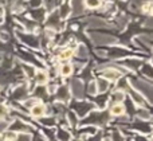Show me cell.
I'll return each instance as SVG.
<instances>
[{"instance_id":"13","label":"cell","mask_w":153,"mask_h":141,"mask_svg":"<svg viewBox=\"0 0 153 141\" xmlns=\"http://www.w3.org/2000/svg\"><path fill=\"white\" fill-rule=\"evenodd\" d=\"M87 50H86V47L85 46H79L78 47V50H76V55L79 56V58H86L87 56Z\"/></svg>"},{"instance_id":"25","label":"cell","mask_w":153,"mask_h":141,"mask_svg":"<svg viewBox=\"0 0 153 141\" xmlns=\"http://www.w3.org/2000/svg\"><path fill=\"white\" fill-rule=\"evenodd\" d=\"M0 141H3V134H0Z\"/></svg>"},{"instance_id":"21","label":"cell","mask_w":153,"mask_h":141,"mask_svg":"<svg viewBox=\"0 0 153 141\" xmlns=\"http://www.w3.org/2000/svg\"><path fill=\"white\" fill-rule=\"evenodd\" d=\"M16 141H30V136H27V134L24 136V134H23V136L18 137V139H16Z\"/></svg>"},{"instance_id":"3","label":"cell","mask_w":153,"mask_h":141,"mask_svg":"<svg viewBox=\"0 0 153 141\" xmlns=\"http://www.w3.org/2000/svg\"><path fill=\"white\" fill-rule=\"evenodd\" d=\"M122 73L120 71V70H117V67L114 69V67H109V69H105L103 70V77H105V79H110V81H116L118 79V78H121Z\"/></svg>"},{"instance_id":"24","label":"cell","mask_w":153,"mask_h":141,"mask_svg":"<svg viewBox=\"0 0 153 141\" xmlns=\"http://www.w3.org/2000/svg\"><path fill=\"white\" fill-rule=\"evenodd\" d=\"M69 117H70V120H71V124L73 125H75V117H74V114H73V113H69Z\"/></svg>"},{"instance_id":"12","label":"cell","mask_w":153,"mask_h":141,"mask_svg":"<svg viewBox=\"0 0 153 141\" xmlns=\"http://www.w3.org/2000/svg\"><path fill=\"white\" fill-rule=\"evenodd\" d=\"M137 114H138V117L143 118V120H149V118H151V113H149L146 109H140V110H137Z\"/></svg>"},{"instance_id":"11","label":"cell","mask_w":153,"mask_h":141,"mask_svg":"<svg viewBox=\"0 0 153 141\" xmlns=\"http://www.w3.org/2000/svg\"><path fill=\"white\" fill-rule=\"evenodd\" d=\"M71 73H73V66L71 65L66 63V65H63V66L61 67V74L63 75V77H69V75H71Z\"/></svg>"},{"instance_id":"1","label":"cell","mask_w":153,"mask_h":141,"mask_svg":"<svg viewBox=\"0 0 153 141\" xmlns=\"http://www.w3.org/2000/svg\"><path fill=\"white\" fill-rule=\"evenodd\" d=\"M133 85L137 88V90L140 93L145 94L148 97V99H152V86L148 82H145V81H133Z\"/></svg>"},{"instance_id":"15","label":"cell","mask_w":153,"mask_h":141,"mask_svg":"<svg viewBox=\"0 0 153 141\" xmlns=\"http://www.w3.org/2000/svg\"><path fill=\"white\" fill-rule=\"evenodd\" d=\"M16 139H18L16 132H7V134H5V140L7 141H16Z\"/></svg>"},{"instance_id":"19","label":"cell","mask_w":153,"mask_h":141,"mask_svg":"<svg viewBox=\"0 0 153 141\" xmlns=\"http://www.w3.org/2000/svg\"><path fill=\"white\" fill-rule=\"evenodd\" d=\"M87 89H89V94H91V96L97 94V85H95V82H90Z\"/></svg>"},{"instance_id":"4","label":"cell","mask_w":153,"mask_h":141,"mask_svg":"<svg viewBox=\"0 0 153 141\" xmlns=\"http://www.w3.org/2000/svg\"><path fill=\"white\" fill-rule=\"evenodd\" d=\"M46 113H47V109L43 104H36L35 106L31 108V114L34 117H43Z\"/></svg>"},{"instance_id":"8","label":"cell","mask_w":153,"mask_h":141,"mask_svg":"<svg viewBox=\"0 0 153 141\" xmlns=\"http://www.w3.org/2000/svg\"><path fill=\"white\" fill-rule=\"evenodd\" d=\"M111 99H113L116 104H121L125 99V93L122 90H116L113 94H111Z\"/></svg>"},{"instance_id":"14","label":"cell","mask_w":153,"mask_h":141,"mask_svg":"<svg viewBox=\"0 0 153 141\" xmlns=\"http://www.w3.org/2000/svg\"><path fill=\"white\" fill-rule=\"evenodd\" d=\"M85 3L89 8H95L101 4V0H85Z\"/></svg>"},{"instance_id":"9","label":"cell","mask_w":153,"mask_h":141,"mask_svg":"<svg viewBox=\"0 0 153 141\" xmlns=\"http://www.w3.org/2000/svg\"><path fill=\"white\" fill-rule=\"evenodd\" d=\"M129 93H130V97H132L138 105H144V97L141 96V94H138L137 91L132 90V89H129Z\"/></svg>"},{"instance_id":"6","label":"cell","mask_w":153,"mask_h":141,"mask_svg":"<svg viewBox=\"0 0 153 141\" xmlns=\"http://www.w3.org/2000/svg\"><path fill=\"white\" fill-rule=\"evenodd\" d=\"M95 85H97V91H100V93H105L109 88V81L105 79V78H100V79L95 82Z\"/></svg>"},{"instance_id":"7","label":"cell","mask_w":153,"mask_h":141,"mask_svg":"<svg viewBox=\"0 0 153 141\" xmlns=\"http://www.w3.org/2000/svg\"><path fill=\"white\" fill-rule=\"evenodd\" d=\"M125 113V108L122 104H114L110 108V114L113 116H122Z\"/></svg>"},{"instance_id":"10","label":"cell","mask_w":153,"mask_h":141,"mask_svg":"<svg viewBox=\"0 0 153 141\" xmlns=\"http://www.w3.org/2000/svg\"><path fill=\"white\" fill-rule=\"evenodd\" d=\"M73 54H74V51H73L71 48H65V50L59 54V59H62V61H69L73 56Z\"/></svg>"},{"instance_id":"2","label":"cell","mask_w":153,"mask_h":141,"mask_svg":"<svg viewBox=\"0 0 153 141\" xmlns=\"http://www.w3.org/2000/svg\"><path fill=\"white\" fill-rule=\"evenodd\" d=\"M71 93L75 98H83V83L79 79H74L71 82Z\"/></svg>"},{"instance_id":"18","label":"cell","mask_w":153,"mask_h":141,"mask_svg":"<svg viewBox=\"0 0 153 141\" xmlns=\"http://www.w3.org/2000/svg\"><path fill=\"white\" fill-rule=\"evenodd\" d=\"M118 88L121 89V90H124V89H129V82H128V79H120L118 81Z\"/></svg>"},{"instance_id":"26","label":"cell","mask_w":153,"mask_h":141,"mask_svg":"<svg viewBox=\"0 0 153 141\" xmlns=\"http://www.w3.org/2000/svg\"><path fill=\"white\" fill-rule=\"evenodd\" d=\"M103 141H111L110 139H105V140H103Z\"/></svg>"},{"instance_id":"17","label":"cell","mask_w":153,"mask_h":141,"mask_svg":"<svg viewBox=\"0 0 153 141\" xmlns=\"http://www.w3.org/2000/svg\"><path fill=\"white\" fill-rule=\"evenodd\" d=\"M58 97L61 99H67V97H69V94H67V89L62 88L61 90H58Z\"/></svg>"},{"instance_id":"16","label":"cell","mask_w":153,"mask_h":141,"mask_svg":"<svg viewBox=\"0 0 153 141\" xmlns=\"http://www.w3.org/2000/svg\"><path fill=\"white\" fill-rule=\"evenodd\" d=\"M8 126H10V122L5 120H0V134L3 133V132H5L8 129Z\"/></svg>"},{"instance_id":"20","label":"cell","mask_w":153,"mask_h":141,"mask_svg":"<svg viewBox=\"0 0 153 141\" xmlns=\"http://www.w3.org/2000/svg\"><path fill=\"white\" fill-rule=\"evenodd\" d=\"M38 104V99H34V98H31V99H27L26 102H24V105H26L27 108H30L31 109L32 106H35V105Z\"/></svg>"},{"instance_id":"5","label":"cell","mask_w":153,"mask_h":141,"mask_svg":"<svg viewBox=\"0 0 153 141\" xmlns=\"http://www.w3.org/2000/svg\"><path fill=\"white\" fill-rule=\"evenodd\" d=\"M35 81H36L39 85H46L48 81V75L46 71H43V70H38L36 73H35Z\"/></svg>"},{"instance_id":"23","label":"cell","mask_w":153,"mask_h":141,"mask_svg":"<svg viewBox=\"0 0 153 141\" xmlns=\"http://www.w3.org/2000/svg\"><path fill=\"white\" fill-rule=\"evenodd\" d=\"M4 114H7V109L0 105V116H4Z\"/></svg>"},{"instance_id":"22","label":"cell","mask_w":153,"mask_h":141,"mask_svg":"<svg viewBox=\"0 0 153 141\" xmlns=\"http://www.w3.org/2000/svg\"><path fill=\"white\" fill-rule=\"evenodd\" d=\"M145 12H151V3H146L145 5H144V8H143Z\"/></svg>"}]
</instances>
